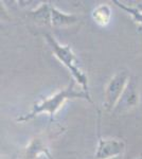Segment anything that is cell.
Listing matches in <instances>:
<instances>
[{"mask_svg": "<svg viewBox=\"0 0 142 159\" xmlns=\"http://www.w3.org/2000/svg\"><path fill=\"white\" fill-rule=\"evenodd\" d=\"M74 86H76V81L72 80L70 84L65 88L61 89V90H58L52 96L48 97V98L35 102L33 104L31 111L24 115V116L17 118V122H28L42 114H48L49 117H50V123H53L54 119H55V115L63 107V105L69 100L82 99L94 104L90 93L85 92L83 89L76 90Z\"/></svg>", "mask_w": 142, "mask_h": 159, "instance_id": "cell-1", "label": "cell"}, {"mask_svg": "<svg viewBox=\"0 0 142 159\" xmlns=\"http://www.w3.org/2000/svg\"><path fill=\"white\" fill-rule=\"evenodd\" d=\"M46 42H47L49 48L52 51L53 55L68 69L71 73L72 80L76 81V83L81 86L85 92L89 93V86H88V76L86 73L81 69L80 61L76 57V53L73 52L72 48L69 45H62L61 43L56 40V38L52 36L49 33L44 35Z\"/></svg>", "mask_w": 142, "mask_h": 159, "instance_id": "cell-2", "label": "cell"}, {"mask_svg": "<svg viewBox=\"0 0 142 159\" xmlns=\"http://www.w3.org/2000/svg\"><path fill=\"white\" fill-rule=\"evenodd\" d=\"M131 75L127 71L121 70L112 75L106 84L104 90V108L106 111H113L122 93L124 92Z\"/></svg>", "mask_w": 142, "mask_h": 159, "instance_id": "cell-3", "label": "cell"}, {"mask_svg": "<svg viewBox=\"0 0 142 159\" xmlns=\"http://www.w3.org/2000/svg\"><path fill=\"white\" fill-rule=\"evenodd\" d=\"M125 142L120 139H106L101 135V114L98 118V144L95 148V159H112L121 157L125 151Z\"/></svg>", "mask_w": 142, "mask_h": 159, "instance_id": "cell-4", "label": "cell"}, {"mask_svg": "<svg viewBox=\"0 0 142 159\" xmlns=\"http://www.w3.org/2000/svg\"><path fill=\"white\" fill-rule=\"evenodd\" d=\"M140 102V92L138 87V78L131 75L124 92L113 109L115 115H126L138 107Z\"/></svg>", "mask_w": 142, "mask_h": 159, "instance_id": "cell-5", "label": "cell"}, {"mask_svg": "<svg viewBox=\"0 0 142 159\" xmlns=\"http://www.w3.org/2000/svg\"><path fill=\"white\" fill-rule=\"evenodd\" d=\"M51 136L40 134L32 138L29 144H27L19 152L18 159H37L39 155H45L48 159H54L50 153L49 142Z\"/></svg>", "mask_w": 142, "mask_h": 159, "instance_id": "cell-6", "label": "cell"}, {"mask_svg": "<svg viewBox=\"0 0 142 159\" xmlns=\"http://www.w3.org/2000/svg\"><path fill=\"white\" fill-rule=\"evenodd\" d=\"M51 9L52 4L49 2H42L39 7L28 13V16L36 25L42 27H51Z\"/></svg>", "mask_w": 142, "mask_h": 159, "instance_id": "cell-7", "label": "cell"}, {"mask_svg": "<svg viewBox=\"0 0 142 159\" xmlns=\"http://www.w3.org/2000/svg\"><path fill=\"white\" fill-rule=\"evenodd\" d=\"M80 21V17L74 14H67L52 6L51 9V27L62 28L70 27Z\"/></svg>", "mask_w": 142, "mask_h": 159, "instance_id": "cell-8", "label": "cell"}, {"mask_svg": "<svg viewBox=\"0 0 142 159\" xmlns=\"http://www.w3.org/2000/svg\"><path fill=\"white\" fill-rule=\"evenodd\" d=\"M112 9L106 3L99 4L95 7L91 13V17L94 21L100 27H106L112 19Z\"/></svg>", "mask_w": 142, "mask_h": 159, "instance_id": "cell-9", "label": "cell"}, {"mask_svg": "<svg viewBox=\"0 0 142 159\" xmlns=\"http://www.w3.org/2000/svg\"><path fill=\"white\" fill-rule=\"evenodd\" d=\"M112 3L115 4V6H117L119 9L125 11L128 15H131V18L134 19V21H135L136 24L142 25V11L141 10H138L135 7H131V6H127V4H124L123 2L118 1V0H113Z\"/></svg>", "mask_w": 142, "mask_h": 159, "instance_id": "cell-10", "label": "cell"}, {"mask_svg": "<svg viewBox=\"0 0 142 159\" xmlns=\"http://www.w3.org/2000/svg\"><path fill=\"white\" fill-rule=\"evenodd\" d=\"M136 159H142V154H140V155H139Z\"/></svg>", "mask_w": 142, "mask_h": 159, "instance_id": "cell-11", "label": "cell"}, {"mask_svg": "<svg viewBox=\"0 0 142 159\" xmlns=\"http://www.w3.org/2000/svg\"><path fill=\"white\" fill-rule=\"evenodd\" d=\"M112 159H121V157H116V158H112Z\"/></svg>", "mask_w": 142, "mask_h": 159, "instance_id": "cell-12", "label": "cell"}]
</instances>
